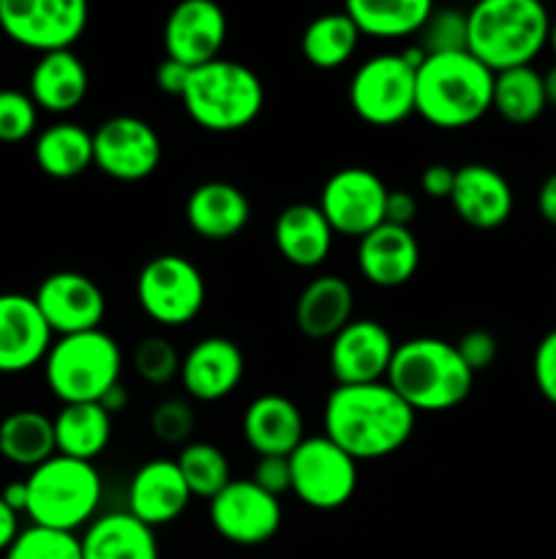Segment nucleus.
<instances>
[{
	"label": "nucleus",
	"instance_id": "nucleus-46",
	"mask_svg": "<svg viewBox=\"0 0 556 559\" xmlns=\"http://www.w3.org/2000/svg\"><path fill=\"white\" fill-rule=\"evenodd\" d=\"M418 216V200H414L409 191H390L387 194V205H385V224H396V227H409Z\"/></svg>",
	"mask_w": 556,
	"mask_h": 559
},
{
	"label": "nucleus",
	"instance_id": "nucleus-22",
	"mask_svg": "<svg viewBox=\"0 0 556 559\" xmlns=\"http://www.w3.org/2000/svg\"><path fill=\"white\" fill-rule=\"evenodd\" d=\"M420 246L409 227L379 224L358 243V267L374 287L392 289L407 284L418 273Z\"/></svg>",
	"mask_w": 556,
	"mask_h": 559
},
{
	"label": "nucleus",
	"instance_id": "nucleus-7",
	"mask_svg": "<svg viewBox=\"0 0 556 559\" xmlns=\"http://www.w3.org/2000/svg\"><path fill=\"white\" fill-rule=\"evenodd\" d=\"M120 369L123 353L101 328L60 336L44 358L49 391L63 404H98L104 393L120 382Z\"/></svg>",
	"mask_w": 556,
	"mask_h": 559
},
{
	"label": "nucleus",
	"instance_id": "nucleus-34",
	"mask_svg": "<svg viewBox=\"0 0 556 559\" xmlns=\"http://www.w3.org/2000/svg\"><path fill=\"white\" fill-rule=\"evenodd\" d=\"M545 107H548V102H545L543 74L537 69L521 66V69H507L494 74V104H491V109H496L507 123H532L545 112Z\"/></svg>",
	"mask_w": 556,
	"mask_h": 559
},
{
	"label": "nucleus",
	"instance_id": "nucleus-48",
	"mask_svg": "<svg viewBox=\"0 0 556 559\" xmlns=\"http://www.w3.org/2000/svg\"><path fill=\"white\" fill-rule=\"evenodd\" d=\"M16 516H20V513L11 511V508L3 502V497H0V551H3V555L9 551V546L14 544L16 535H20Z\"/></svg>",
	"mask_w": 556,
	"mask_h": 559
},
{
	"label": "nucleus",
	"instance_id": "nucleus-4",
	"mask_svg": "<svg viewBox=\"0 0 556 559\" xmlns=\"http://www.w3.org/2000/svg\"><path fill=\"white\" fill-rule=\"evenodd\" d=\"M467 52L488 71L532 66L548 44L551 16L537 0H483L467 14Z\"/></svg>",
	"mask_w": 556,
	"mask_h": 559
},
{
	"label": "nucleus",
	"instance_id": "nucleus-23",
	"mask_svg": "<svg viewBox=\"0 0 556 559\" xmlns=\"http://www.w3.org/2000/svg\"><path fill=\"white\" fill-rule=\"evenodd\" d=\"M243 437L256 456H289L305 440L303 413L281 393L256 396L243 413Z\"/></svg>",
	"mask_w": 556,
	"mask_h": 559
},
{
	"label": "nucleus",
	"instance_id": "nucleus-15",
	"mask_svg": "<svg viewBox=\"0 0 556 559\" xmlns=\"http://www.w3.org/2000/svg\"><path fill=\"white\" fill-rule=\"evenodd\" d=\"M38 311L47 320L49 331L58 336L98 331L107 314V298L90 276L76 271H58L38 284Z\"/></svg>",
	"mask_w": 556,
	"mask_h": 559
},
{
	"label": "nucleus",
	"instance_id": "nucleus-50",
	"mask_svg": "<svg viewBox=\"0 0 556 559\" xmlns=\"http://www.w3.org/2000/svg\"><path fill=\"white\" fill-rule=\"evenodd\" d=\"M98 404L104 407V413L112 415L114 418V415L123 413V409L129 407V391H125V388L118 382V385H112L107 393H104V399Z\"/></svg>",
	"mask_w": 556,
	"mask_h": 559
},
{
	"label": "nucleus",
	"instance_id": "nucleus-42",
	"mask_svg": "<svg viewBox=\"0 0 556 559\" xmlns=\"http://www.w3.org/2000/svg\"><path fill=\"white\" fill-rule=\"evenodd\" d=\"M456 349L458 355H461L463 364L469 366V371L478 374V371L488 369V366L494 364L496 355H499V342H496L494 333L488 331H469L463 333V338L456 344Z\"/></svg>",
	"mask_w": 556,
	"mask_h": 559
},
{
	"label": "nucleus",
	"instance_id": "nucleus-6",
	"mask_svg": "<svg viewBox=\"0 0 556 559\" xmlns=\"http://www.w3.org/2000/svg\"><path fill=\"white\" fill-rule=\"evenodd\" d=\"M27 484V516L36 527L74 533L90 524L101 506V475L93 462L52 456L31 473Z\"/></svg>",
	"mask_w": 556,
	"mask_h": 559
},
{
	"label": "nucleus",
	"instance_id": "nucleus-3",
	"mask_svg": "<svg viewBox=\"0 0 556 559\" xmlns=\"http://www.w3.org/2000/svg\"><path fill=\"white\" fill-rule=\"evenodd\" d=\"M385 382L414 413H445L467 402L474 374L456 344L420 336L396 344Z\"/></svg>",
	"mask_w": 556,
	"mask_h": 559
},
{
	"label": "nucleus",
	"instance_id": "nucleus-35",
	"mask_svg": "<svg viewBox=\"0 0 556 559\" xmlns=\"http://www.w3.org/2000/svg\"><path fill=\"white\" fill-rule=\"evenodd\" d=\"M178 469L189 486L191 497H205V500H213L232 480L227 456H223L221 448L210 445V442L183 445L178 456Z\"/></svg>",
	"mask_w": 556,
	"mask_h": 559
},
{
	"label": "nucleus",
	"instance_id": "nucleus-13",
	"mask_svg": "<svg viewBox=\"0 0 556 559\" xmlns=\"http://www.w3.org/2000/svg\"><path fill=\"white\" fill-rule=\"evenodd\" d=\"M161 164V136L147 120L114 115L93 131V167L120 183L147 180Z\"/></svg>",
	"mask_w": 556,
	"mask_h": 559
},
{
	"label": "nucleus",
	"instance_id": "nucleus-1",
	"mask_svg": "<svg viewBox=\"0 0 556 559\" xmlns=\"http://www.w3.org/2000/svg\"><path fill=\"white\" fill-rule=\"evenodd\" d=\"M414 413L387 382L336 385L325 402V437L354 462L401 451L414 431Z\"/></svg>",
	"mask_w": 556,
	"mask_h": 559
},
{
	"label": "nucleus",
	"instance_id": "nucleus-16",
	"mask_svg": "<svg viewBox=\"0 0 556 559\" xmlns=\"http://www.w3.org/2000/svg\"><path fill=\"white\" fill-rule=\"evenodd\" d=\"M396 342L376 320H352L330 338V371L338 385L385 382Z\"/></svg>",
	"mask_w": 556,
	"mask_h": 559
},
{
	"label": "nucleus",
	"instance_id": "nucleus-31",
	"mask_svg": "<svg viewBox=\"0 0 556 559\" xmlns=\"http://www.w3.org/2000/svg\"><path fill=\"white\" fill-rule=\"evenodd\" d=\"M343 11L360 36L403 38L420 33L434 5L428 0H349Z\"/></svg>",
	"mask_w": 556,
	"mask_h": 559
},
{
	"label": "nucleus",
	"instance_id": "nucleus-44",
	"mask_svg": "<svg viewBox=\"0 0 556 559\" xmlns=\"http://www.w3.org/2000/svg\"><path fill=\"white\" fill-rule=\"evenodd\" d=\"M452 183H456V169L447 164H431L420 175V189L431 200H450Z\"/></svg>",
	"mask_w": 556,
	"mask_h": 559
},
{
	"label": "nucleus",
	"instance_id": "nucleus-41",
	"mask_svg": "<svg viewBox=\"0 0 556 559\" xmlns=\"http://www.w3.org/2000/svg\"><path fill=\"white\" fill-rule=\"evenodd\" d=\"M532 374H534V385H537V391L543 393V399H548L551 404H556V328L540 338L532 358Z\"/></svg>",
	"mask_w": 556,
	"mask_h": 559
},
{
	"label": "nucleus",
	"instance_id": "nucleus-24",
	"mask_svg": "<svg viewBox=\"0 0 556 559\" xmlns=\"http://www.w3.org/2000/svg\"><path fill=\"white\" fill-rule=\"evenodd\" d=\"M251 218V202L238 186L227 180H207L196 186L185 200V222L200 238L205 240H229Z\"/></svg>",
	"mask_w": 556,
	"mask_h": 559
},
{
	"label": "nucleus",
	"instance_id": "nucleus-19",
	"mask_svg": "<svg viewBox=\"0 0 556 559\" xmlns=\"http://www.w3.org/2000/svg\"><path fill=\"white\" fill-rule=\"evenodd\" d=\"M245 374L243 349L223 336H207L196 342L180 364V382L196 402H221Z\"/></svg>",
	"mask_w": 556,
	"mask_h": 559
},
{
	"label": "nucleus",
	"instance_id": "nucleus-9",
	"mask_svg": "<svg viewBox=\"0 0 556 559\" xmlns=\"http://www.w3.org/2000/svg\"><path fill=\"white\" fill-rule=\"evenodd\" d=\"M207 298L200 267L180 254H161L145 262L136 276L140 309L158 325H185L196 320Z\"/></svg>",
	"mask_w": 556,
	"mask_h": 559
},
{
	"label": "nucleus",
	"instance_id": "nucleus-32",
	"mask_svg": "<svg viewBox=\"0 0 556 559\" xmlns=\"http://www.w3.org/2000/svg\"><path fill=\"white\" fill-rule=\"evenodd\" d=\"M0 456H5L16 467L31 469L41 467L44 462L58 456L52 418L36 413V409L11 413L0 424Z\"/></svg>",
	"mask_w": 556,
	"mask_h": 559
},
{
	"label": "nucleus",
	"instance_id": "nucleus-30",
	"mask_svg": "<svg viewBox=\"0 0 556 559\" xmlns=\"http://www.w3.org/2000/svg\"><path fill=\"white\" fill-rule=\"evenodd\" d=\"M33 153H36L38 169L49 178H80L85 169L93 167V134L85 126L60 120L36 136Z\"/></svg>",
	"mask_w": 556,
	"mask_h": 559
},
{
	"label": "nucleus",
	"instance_id": "nucleus-33",
	"mask_svg": "<svg viewBox=\"0 0 556 559\" xmlns=\"http://www.w3.org/2000/svg\"><path fill=\"white\" fill-rule=\"evenodd\" d=\"M358 41L360 31L349 20L347 11H333V14H322L309 22L300 47H303L305 60L314 69L333 71L352 58L354 49H358Z\"/></svg>",
	"mask_w": 556,
	"mask_h": 559
},
{
	"label": "nucleus",
	"instance_id": "nucleus-40",
	"mask_svg": "<svg viewBox=\"0 0 556 559\" xmlns=\"http://www.w3.org/2000/svg\"><path fill=\"white\" fill-rule=\"evenodd\" d=\"M38 107L31 93L0 91V142H22L36 131Z\"/></svg>",
	"mask_w": 556,
	"mask_h": 559
},
{
	"label": "nucleus",
	"instance_id": "nucleus-47",
	"mask_svg": "<svg viewBox=\"0 0 556 559\" xmlns=\"http://www.w3.org/2000/svg\"><path fill=\"white\" fill-rule=\"evenodd\" d=\"M537 211L551 227H556V173H551L548 178L540 183L537 191Z\"/></svg>",
	"mask_w": 556,
	"mask_h": 559
},
{
	"label": "nucleus",
	"instance_id": "nucleus-21",
	"mask_svg": "<svg viewBox=\"0 0 556 559\" xmlns=\"http://www.w3.org/2000/svg\"><path fill=\"white\" fill-rule=\"evenodd\" d=\"M191 491L180 475L178 462L153 459L142 464L129 484V513L147 527L174 522L189 508Z\"/></svg>",
	"mask_w": 556,
	"mask_h": 559
},
{
	"label": "nucleus",
	"instance_id": "nucleus-18",
	"mask_svg": "<svg viewBox=\"0 0 556 559\" xmlns=\"http://www.w3.org/2000/svg\"><path fill=\"white\" fill-rule=\"evenodd\" d=\"M52 331L27 295H0V374H16L47 358Z\"/></svg>",
	"mask_w": 556,
	"mask_h": 559
},
{
	"label": "nucleus",
	"instance_id": "nucleus-14",
	"mask_svg": "<svg viewBox=\"0 0 556 559\" xmlns=\"http://www.w3.org/2000/svg\"><path fill=\"white\" fill-rule=\"evenodd\" d=\"M210 524L234 546H262L281 527V502L251 478H234L210 500Z\"/></svg>",
	"mask_w": 556,
	"mask_h": 559
},
{
	"label": "nucleus",
	"instance_id": "nucleus-8",
	"mask_svg": "<svg viewBox=\"0 0 556 559\" xmlns=\"http://www.w3.org/2000/svg\"><path fill=\"white\" fill-rule=\"evenodd\" d=\"M292 491L314 511H338L358 489V462L330 437H305L292 453Z\"/></svg>",
	"mask_w": 556,
	"mask_h": 559
},
{
	"label": "nucleus",
	"instance_id": "nucleus-20",
	"mask_svg": "<svg viewBox=\"0 0 556 559\" xmlns=\"http://www.w3.org/2000/svg\"><path fill=\"white\" fill-rule=\"evenodd\" d=\"M450 205L469 227L496 229L510 218L512 189L499 169L488 164H463L456 169Z\"/></svg>",
	"mask_w": 556,
	"mask_h": 559
},
{
	"label": "nucleus",
	"instance_id": "nucleus-29",
	"mask_svg": "<svg viewBox=\"0 0 556 559\" xmlns=\"http://www.w3.org/2000/svg\"><path fill=\"white\" fill-rule=\"evenodd\" d=\"M55 426V448L58 456L93 462L101 456L112 437V415L104 413L101 404H63Z\"/></svg>",
	"mask_w": 556,
	"mask_h": 559
},
{
	"label": "nucleus",
	"instance_id": "nucleus-26",
	"mask_svg": "<svg viewBox=\"0 0 556 559\" xmlns=\"http://www.w3.org/2000/svg\"><path fill=\"white\" fill-rule=\"evenodd\" d=\"M333 229L319 205L298 202L278 213L273 240L283 260L294 267H319L333 249Z\"/></svg>",
	"mask_w": 556,
	"mask_h": 559
},
{
	"label": "nucleus",
	"instance_id": "nucleus-17",
	"mask_svg": "<svg viewBox=\"0 0 556 559\" xmlns=\"http://www.w3.org/2000/svg\"><path fill=\"white\" fill-rule=\"evenodd\" d=\"M223 41H227V16L213 0H185L174 5L164 22L167 58L189 69L218 60Z\"/></svg>",
	"mask_w": 556,
	"mask_h": 559
},
{
	"label": "nucleus",
	"instance_id": "nucleus-11",
	"mask_svg": "<svg viewBox=\"0 0 556 559\" xmlns=\"http://www.w3.org/2000/svg\"><path fill=\"white\" fill-rule=\"evenodd\" d=\"M414 74L401 58L387 52L368 58L349 82V104L354 115L371 126H396L414 115Z\"/></svg>",
	"mask_w": 556,
	"mask_h": 559
},
{
	"label": "nucleus",
	"instance_id": "nucleus-12",
	"mask_svg": "<svg viewBox=\"0 0 556 559\" xmlns=\"http://www.w3.org/2000/svg\"><path fill=\"white\" fill-rule=\"evenodd\" d=\"M390 189L376 173L365 167H343L325 180L319 211L333 233L363 238L385 224V205Z\"/></svg>",
	"mask_w": 556,
	"mask_h": 559
},
{
	"label": "nucleus",
	"instance_id": "nucleus-25",
	"mask_svg": "<svg viewBox=\"0 0 556 559\" xmlns=\"http://www.w3.org/2000/svg\"><path fill=\"white\" fill-rule=\"evenodd\" d=\"M352 311L354 293L347 278L325 273L305 284V289L300 293L298 304H294V325L303 336L322 342V338H333L338 331H343L352 322Z\"/></svg>",
	"mask_w": 556,
	"mask_h": 559
},
{
	"label": "nucleus",
	"instance_id": "nucleus-43",
	"mask_svg": "<svg viewBox=\"0 0 556 559\" xmlns=\"http://www.w3.org/2000/svg\"><path fill=\"white\" fill-rule=\"evenodd\" d=\"M262 491L273 497H281L283 491H292V467H289V456H259L254 464V475H251Z\"/></svg>",
	"mask_w": 556,
	"mask_h": 559
},
{
	"label": "nucleus",
	"instance_id": "nucleus-49",
	"mask_svg": "<svg viewBox=\"0 0 556 559\" xmlns=\"http://www.w3.org/2000/svg\"><path fill=\"white\" fill-rule=\"evenodd\" d=\"M0 497H3V502L14 513H25L27 511V484H25V480L9 484L3 491H0Z\"/></svg>",
	"mask_w": 556,
	"mask_h": 559
},
{
	"label": "nucleus",
	"instance_id": "nucleus-10",
	"mask_svg": "<svg viewBox=\"0 0 556 559\" xmlns=\"http://www.w3.org/2000/svg\"><path fill=\"white\" fill-rule=\"evenodd\" d=\"M85 27V0H0V31L41 55L71 49Z\"/></svg>",
	"mask_w": 556,
	"mask_h": 559
},
{
	"label": "nucleus",
	"instance_id": "nucleus-28",
	"mask_svg": "<svg viewBox=\"0 0 556 559\" xmlns=\"http://www.w3.org/2000/svg\"><path fill=\"white\" fill-rule=\"evenodd\" d=\"M87 69L74 49L41 55L31 71V98L47 112L63 115L80 107L87 96Z\"/></svg>",
	"mask_w": 556,
	"mask_h": 559
},
{
	"label": "nucleus",
	"instance_id": "nucleus-45",
	"mask_svg": "<svg viewBox=\"0 0 556 559\" xmlns=\"http://www.w3.org/2000/svg\"><path fill=\"white\" fill-rule=\"evenodd\" d=\"M189 76H191L189 66L178 63V60L172 58H164L156 69V85L158 91L167 93V96L180 98L183 96L185 85H189Z\"/></svg>",
	"mask_w": 556,
	"mask_h": 559
},
{
	"label": "nucleus",
	"instance_id": "nucleus-52",
	"mask_svg": "<svg viewBox=\"0 0 556 559\" xmlns=\"http://www.w3.org/2000/svg\"><path fill=\"white\" fill-rule=\"evenodd\" d=\"M548 44H551V49H554V55H556V16H554V20H551V33H548Z\"/></svg>",
	"mask_w": 556,
	"mask_h": 559
},
{
	"label": "nucleus",
	"instance_id": "nucleus-5",
	"mask_svg": "<svg viewBox=\"0 0 556 559\" xmlns=\"http://www.w3.org/2000/svg\"><path fill=\"white\" fill-rule=\"evenodd\" d=\"M185 112L207 131H240L259 118L265 107V87L254 69L238 60H213L191 69L183 96Z\"/></svg>",
	"mask_w": 556,
	"mask_h": 559
},
{
	"label": "nucleus",
	"instance_id": "nucleus-37",
	"mask_svg": "<svg viewBox=\"0 0 556 559\" xmlns=\"http://www.w3.org/2000/svg\"><path fill=\"white\" fill-rule=\"evenodd\" d=\"M418 47L425 55H447L463 52L469 41L467 14L456 9H434L425 25L420 27Z\"/></svg>",
	"mask_w": 556,
	"mask_h": 559
},
{
	"label": "nucleus",
	"instance_id": "nucleus-36",
	"mask_svg": "<svg viewBox=\"0 0 556 559\" xmlns=\"http://www.w3.org/2000/svg\"><path fill=\"white\" fill-rule=\"evenodd\" d=\"M3 559H82V544L74 533L27 527L16 535Z\"/></svg>",
	"mask_w": 556,
	"mask_h": 559
},
{
	"label": "nucleus",
	"instance_id": "nucleus-27",
	"mask_svg": "<svg viewBox=\"0 0 556 559\" xmlns=\"http://www.w3.org/2000/svg\"><path fill=\"white\" fill-rule=\"evenodd\" d=\"M82 559H158V540L153 527L129 511L96 516L80 538Z\"/></svg>",
	"mask_w": 556,
	"mask_h": 559
},
{
	"label": "nucleus",
	"instance_id": "nucleus-51",
	"mask_svg": "<svg viewBox=\"0 0 556 559\" xmlns=\"http://www.w3.org/2000/svg\"><path fill=\"white\" fill-rule=\"evenodd\" d=\"M543 91L548 107H556V63L548 71H543Z\"/></svg>",
	"mask_w": 556,
	"mask_h": 559
},
{
	"label": "nucleus",
	"instance_id": "nucleus-38",
	"mask_svg": "<svg viewBox=\"0 0 556 559\" xmlns=\"http://www.w3.org/2000/svg\"><path fill=\"white\" fill-rule=\"evenodd\" d=\"M134 371L150 385H167L174 377H180V364L183 358L178 355V347H174L169 338L164 336H147L142 338L134 347Z\"/></svg>",
	"mask_w": 556,
	"mask_h": 559
},
{
	"label": "nucleus",
	"instance_id": "nucleus-2",
	"mask_svg": "<svg viewBox=\"0 0 556 559\" xmlns=\"http://www.w3.org/2000/svg\"><path fill=\"white\" fill-rule=\"evenodd\" d=\"M494 104V71L474 55H428L414 74V115L436 129H463Z\"/></svg>",
	"mask_w": 556,
	"mask_h": 559
},
{
	"label": "nucleus",
	"instance_id": "nucleus-39",
	"mask_svg": "<svg viewBox=\"0 0 556 559\" xmlns=\"http://www.w3.org/2000/svg\"><path fill=\"white\" fill-rule=\"evenodd\" d=\"M194 409L183 399H164L150 415V429L158 442L164 445H189L194 435Z\"/></svg>",
	"mask_w": 556,
	"mask_h": 559
}]
</instances>
